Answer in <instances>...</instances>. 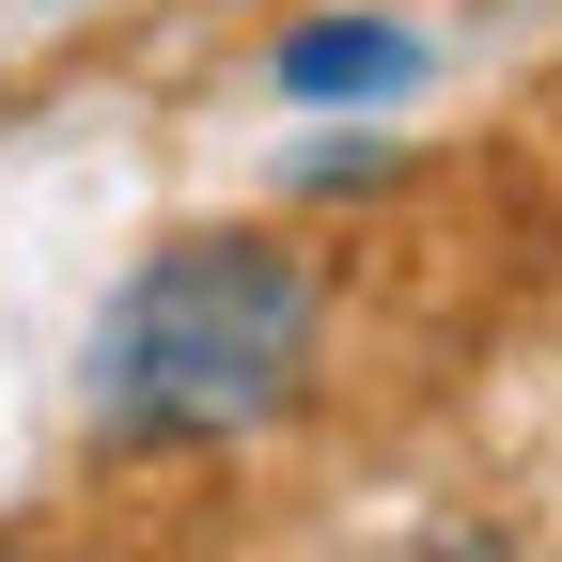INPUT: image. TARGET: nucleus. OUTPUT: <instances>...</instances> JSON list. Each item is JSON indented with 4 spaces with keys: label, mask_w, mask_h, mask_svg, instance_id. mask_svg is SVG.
Wrapping results in <instances>:
<instances>
[{
    "label": "nucleus",
    "mask_w": 562,
    "mask_h": 562,
    "mask_svg": "<svg viewBox=\"0 0 562 562\" xmlns=\"http://www.w3.org/2000/svg\"><path fill=\"white\" fill-rule=\"evenodd\" d=\"M313 328H328V297L281 235H172L110 297L79 406L110 453H235L313 391Z\"/></svg>",
    "instance_id": "nucleus-1"
},
{
    "label": "nucleus",
    "mask_w": 562,
    "mask_h": 562,
    "mask_svg": "<svg viewBox=\"0 0 562 562\" xmlns=\"http://www.w3.org/2000/svg\"><path fill=\"white\" fill-rule=\"evenodd\" d=\"M266 79H281V110H391V94L422 79V32L344 0V16H297V32L266 47Z\"/></svg>",
    "instance_id": "nucleus-2"
}]
</instances>
